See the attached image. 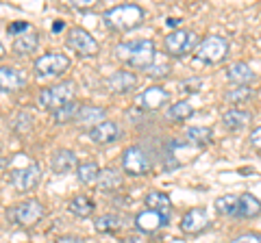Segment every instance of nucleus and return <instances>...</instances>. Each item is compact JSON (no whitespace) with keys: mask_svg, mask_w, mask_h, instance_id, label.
I'll return each mask as SVG.
<instances>
[{"mask_svg":"<svg viewBox=\"0 0 261 243\" xmlns=\"http://www.w3.org/2000/svg\"><path fill=\"white\" fill-rule=\"evenodd\" d=\"M116 54L133 70H148L154 63V44L150 39H135V42H122L116 46Z\"/></svg>","mask_w":261,"mask_h":243,"instance_id":"1","label":"nucleus"},{"mask_svg":"<svg viewBox=\"0 0 261 243\" xmlns=\"http://www.w3.org/2000/svg\"><path fill=\"white\" fill-rule=\"evenodd\" d=\"M107 28L124 33V31H133L144 22V9L140 5H118L105 11L102 15Z\"/></svg>","mask_w":261,"mask_h":243,"instance_id":"2","label":"nucleus"},{"mask_svg":"<svg viewBox=\"0 0 261 243\" xmlns=\"http://www.w3.org/2000/svg\"><path fill=\"white\" fill-rule=\"evenodd\" d=\"M226 54H228L226 39L218 37V35H209L196 46L194 59L200 61V63H207V66H214V63H220L222 59H226Z\"/></svg>","mask_w":261,"mask_h":243,"instance_id":"3","label":"nucleus"},{"mask_svg":"<svg viewBox=\"0 0 261 243\" xmlns=\"http://www.w3.org/2000/svg\"><path fill=\"white\" fill-rule=\"evenodd\" d=\"M74 83H61V85H55V87H48L44 89L42 94L37 96V104L42 109H48V111H57V109H61L63 104H68L74 100Z\"/></svg>","mask_w":261,"mask_h":243,"instance_id":"4","label":"nucleus"},{"mask_svg":"<svg viewBox=\"0 0 261 243\" xmlns=\"http://www.w3.org/2000/svg\"><path fill=\"white\" fill-rule=\"evenodd\" d=\"M44 206H42V202H37V200H27V202H20L18 206H13L7 210V217H9L11 222L15 224H20V226H35L42 222V217H44Z\"/></svg>","mask_w":261,"mask_h":243,"instance_id":"5","label":"nucleus"},{"mask_svg":"<svg viewBox=\"0 0 261 243\" xmlns=\"http://www.w3.org/2000/svg\"><path fill=\"white\" fill-rule=\"evenodd\" d=\"M9 183H11V187L15 191H31V189H35L37 185H39V178H42V169H39L37 163H29V165H24V167H13L9 174Z\"/></svg>","mask_w":261,"mask_h":243,"instance_id":"6","label":"nucleus"},{"mask_svg":"<svg viewBox=\"0 0 261 243\" xmlns=\"http://www.w3.org/2000/svg\"><path fill=\"white\" fill-rule=\"evenodd\" d=\"M122 167L130 176H144L150 172L152 163H150V157L146 155L140 145H130V148L124 150V155H122Z\"/></svg>","mask_w":261,"mask_h":243,"instance_id":"7","label":"nucleus"},{"mask_svg":"<svg viewBox=\"0 0 261 243\" xmlns=\"http://www.w3.org/2000/svg\"><path fill=\"white\" fill-rule=\"evenodd\" d=\"M65 44H68L70 50H74L81 56H96L98 54V42L87 33L85 28H70L68 31V37H65Z\"/></svg>","mask_w":261,"mask_h":243,"instance_id":"8","label":"nucleus"},{"mask_svg":"<svg viewBox=\"0 0 261 243\" xmlns=\"http://www.w3.org/2000/svg\"><path fill=\"white\" fill-rule=\"evenodd\" d=\"M198 42V37H196L194 31H185V28H176L172 33L166 35V52L172 54V56H183L192 50Z\"/></svg>","mask_w":261,"mask_h":243,"instance_id":"9","label":"nucleus"},{"mask_svg":"<svg viewBox=\"0 0 261 243\" xmlns=\"http://www.w3.org/2000/svg\"><path fill=\"white\" fill-rule=\"evenodd\" d=\"M68 68H70V59L65 54H59V52H48V54L39 56V59L35 61V72L44 78L59 76Z\"/></svg>","mask_w":261,"mask_h":243,"instance_id":"10","label":"nucleus"},{"mask_svg":"<svg viewBox=\"0 0 261 243\" xmlns=\"http://www.w3.org/2000/svg\"><path fill=\"white\" fill-rule=\"evenodd\" d=\"M163 226H168V213H159V210L146 208L135 217V228L140 232L152 234V232H157L159 228H163Z\"/></svg>","mask_w":261,"mask_h":243,"instance_id":"11","label":"nucleus"},{"mask_svg":"<svg viewBox=\"0 0 261 243\" xmlns=\"http://www.w3.org/2000/svg\"><path fill=\"white\" fill-rule=\"evenodd\" d=\"M89 139H92L94 143H100V145H105V143H113L120 137V128H118V124L116 122H109V119H105V122H100V124H96L94 128H89Z\"/></svg>","mask_w":261,"mask_h":243,"instance_id":"12","label":"nucleus"},{"mask_svg":"<svg viewBox=\"0 0 261 243\" xmlns=\"http://www.w3.org/2000/svg\"><path fill=\"white\" fill-rule=\"evenodd\" d=\"M27 85V74L18 68L3 66L0 68V89L3 92H18Z\"/></svg>","mask_w":261,"mask_h":243,"instance_id":"13","label":"nucleus"},{"mask_svg":"<svg viewBox=\"0 0 261 243\" xmlns=\"http://www.w3.org/2000/svg\"><path fill=\"white\" fill-rule=\"evenodd\" d=\"M76 163H79L76 155L72 150H65V148L57 150L53 155V159H50V167H53L55 174H70V172H74Z\"/></svg>","mask_w":261,"mask_h":243,"instance_id":"14","label":"nucleus"},{"mask_svg":"<svg viewBox=\"0 0 261 243\" xmlns=\"http://www.w3.org/2000/svg\"><path fill=\"white\" fill-rule=\"evenodd\" d=\"M207 224H209V217L205 213V208H192L183 215L181 228L183 232H200L207 228Z\"/></svg>","mask_w":261,"mask_h":243,"instance_id":"15","label":"nucleus"},{"mask_svg":"<svg viewBox=\"0 0 261 243\" xmlns=\"http://www.w3.org/2000/svg\"><path fill=\"white\" fill-rule=\"evenodd\" d=\"M137 85V76L133 74V72H116V74H111L107 78V89L113 94H126L130 92Z\"/></svg>","mask_w":261,"mask_h":243,"instance_id":"16","label":"nucleus"},{"mask_svg":"<svg viewBox=\"0 0 261 243\" xmlns=\"http://www.w3.org/2000/svg\"><path fill=\"white\" fill-rule=\"evenodd\" d=\"M168 100H170V94L163 87H148L140 98L142 107L146 111H157L163 107V104H168Z\"/></svg>","mask_w":261,"mask_h":243,"instance_id":"17","label":"nucleus"},{"mask_svg":"<svg viewBox=\"0 0 261 243\" xmlns=\"http://www.w3.org/2000/svg\"><path fill=\"white\" fill-rule=\"evenodd\" d=\"M259 213H261V202L255 196H250V193H242V196H238V204H235L233 217L246 220V217H255Z\"/></svg>","mask_w":261,"mask_h":243,"instance_id":"18","label":"nucleus"},{"mask_svg":"<svg viewBox=\"0 0 261 243\" xmlns=\"http://www.w3.org/2000/svg\"><path fill=\"white\" fill-rule=\"evenodd\" d=\"M226 78L238 87H246L250 80L255 78V72H252L248 63H233V66L226 70Z\"/></svg>","mask_w":261,"mask_h":243,"instance_id":"19","label":"nucleus"},{"mask_svg":"<svg viewBox=\"0 0 261 243\" xmlns=\"http://www.w3.org/2000/svg\"><path fill=\"white\" fill-rule=\"evenodd\" d=\"M105 111L102 107H81L79 111V115H76V124L79 126H96V124H100V122H105Z\"/></svg>","mask_w":261,"mask_h":243,"instance_id":"20","label":"nucleus"},{"mask_svg":"<svg viewBox=\"0 0 261 243\" xmlns=\"http://www.w3.org/2000/svg\"><path fill=\"white\" fill-rule=\"evenodd\" d=\"M250 122V113L242 111V109H231L222 115V124L228 128V131H242Z\"/></svg>","mask_w":261,"mask_h":243,"instance_id":"21","label":"nucleus"},{"mask_svg":"<svg viewBox=\"0 0 261 243\" xmlns=\"http://www.w3.org/2000/svg\"><path fill=\"white\" fill-rule=\"evenodd\" d=\"M37 46H39V35L31 31V33H24V35H20V37H15V42H13V52L27 56V54H31V52H35Z\"/></svg>","mask_w":261,"mask_h":243,"instance_id":"22","label":"nucleus"},{"mask_svg":"<svg viewBox=\"0 0 261 243\" xmlns=\"http://www.w3.org/2000/svg\"><path fill=\"white\" fill-rule=\"evenodd\" d=\"M122 185V176L118 169L107 167V169H100V176L96 180V187L100 191H111V189H118Z\"/></svg>","mask_w":261,"mask_h":243,"instance_id":"23","label":"nucleus"},{"mask_svg":"<svg viewBox=\"0 0 261 243\" xmlns=\"http://www.w3.org/2000/svg\"><path fill=\"white\" fill-rule=\"evenodd\" d=\"M214 137V131L209 126H192L185 131V139L192 145H207Z\"/></svg>","mask_w":261,"mask_h":243,"instance_id":"24","label":"nucleus"},{"mask_svg":"<svg viewBox=\"0 0 261 243\" xmlns=\"http://www.w3.org/2000/svg\"><path fill=\"white\" fill-rule=\"evenodd\" d=\"M96 210V204L92 198L87 196H76L74 200L70 202V213L76 215V217H89Z\"/></svg>","mask_w":261,"mask_h":243,"instance_id":"25","label":"nucleus"},{"mask_svg":"<svg viewBox=\"0 0 261 243\" xmlns=\"http://www.w3.org/2000/svg\"><path fill=\"white\" fill-rule=\"evenodd\" d=\"M79 111H81V104H79L76 100H72V102H68V104H63L61 109H57V111L53 113V119L57 122V124H68V122L76 119Z\"/></svg>","mask_w":261,"mask_h":243,"instance_id":"26","label":"nucleus"},{"mask_svg":"<svg viewBox=\"0 0 261 243\" xmlns=\"http://www.w3.org/2000/svg\"><path fill=\"white\" fill-rule=\"evenodd\" d=\"M144 202L150 210H159V213H168L170 204H172L170 198H168V193H161V191H150Z\"/></svg>","mask_w":261,"mask_h":243,"instance_id":"27","label":"nucleus"},{"mask_svg":"<svg viewBox=\"0 0 261 243\" xmlns=\"http://www.w3.org/2000/svg\"><path fill=\"white\" fill-rule=\"evenodd\" d=\"M98 176H100V167L96 163H83L76 167V178L83 185H94L98 180Z\"/></svg>","mask_w":261,"mask_h":243,"instance_id":"28","label":"nucleus"},{"mask_svg":"<svg viewBox=\"0 0 261 243\" xmlns=\"http://www.w3.org/2000/svg\"><path fill=\"white\" fill-rule=\"evenodd\" d=\"M192 115H194V107H192L190 102H185V100L176 102V104H172V107L168 109V117L170 119H176V122H183V119L192 117Z\"/></svg>","mask_w":261,"mask_h":243,"instance_id":"29","label":"nucleus"},{"mask_svg":"<svg viewBox=\"0 0 261 243\" xmlns=\"http://www.w3.org/2000/svg\"><path fill=\"white\" fill-rule=\"evenodd\" d=\"M122 226H124V222L118 215H102L96 220V230H100V232H116Z\"/></svg>","mask_w":261,"mask_h":243,"instance_id":"30","label":"nucleus"},{"mask_svg":"<svg viewBox=\"0 0 261 243\" xmlns=\"http://www.w3.org/2000/svg\"><path fill=\"white\" fill-rule=\"evenodd\" d=\"M214 204H216V208H218V213H222V215H233V213H235V204H238V196H222V198H218Z\"/></svg>","mask_w":261,"mask_h":243,"instance_id":"31","label":"nucleus"},{"mask_svg":"<svg viewBox=\"0 0 261 243\" xmlns=\"http://www.w3.org/2000/svg\"><path fill=\"white\" fill-rule=\"evenodd\" d=\"M250 96H252V89L248 85L246 87H235V89H231V92H226V100L240 104V102L250 100Z\"/></svg>","mask_w":261,"mask_h":243,"instance_id":"32","label":"nucleus"},{"mask_svg":"<svg viewBox=\"0 0 261 243\" xmlns=\"http://www.w3.org/2000/svg\"><path fill=\"white\" fill-rule=\"evenodd\" d=\"M11 128H13L15 133H27V131H31V115H29V113H20V115L13 119Z\"/></svg>","mask_w":261,"mask_h":243,"instance_id":"33","label":"nucleus"},{"mask_svg":"<svg viewBox=\"0 0 261 243\" xmlns=\"http://www.w3.org/2000/svg\"><path fill=\"white\" fill-rule=\"evenodd\" d=\"M200 89H202L200 78H185L181 83V92H187V94H198Z\"/></svg>","mask_w":261,"mask_h":243,"instance_id":"34","label":"nucleus"},{"mask_svg":"<svg viewBox=\"0 0 261 243\" xmlns=\"http://www.w3.org/2000/svg\"><path fill=\"white\" fill-rule=\"evenodd\" d=\"M9 35H15V37H20V35H24V33H29L31 31V24L29 22H15V24H11L9 28Z\"/></svg>","mask_w":261,"mask_h":243,"instance_id":"35","label":"nucleus"},{"mask_svg":"<svg viewBox=\"0 0 261 243\" xmlns=\"http://www.w3.org/2000/svg\"><path fill=\"white\" fill-rule=\"evenodd\" d=\"M168 72H170L168 63H159V66H150L148 70H146V74H150V76H166Z\"/></svg>","mask_w":261,"mask_h":243,"instance_id":"36","label":"nucleus"},{"mask_svg":"<svg viewBox=\"0 0 261 243\" xmlns=\"http://www.w3.org/2000/svg\"><path fill=\"white\" fill-rule=\"evenodd\" d=\"M233 243H261V234H255V232L242 234V237H238Z\"/></svg>","mask_w":261,"mask_h":243,"instance_id":"37","label":"nucleus"},{"mask_svg":"<svg viewBox=\"0 0 261 243\" xmlns=\"http://www.w3.org/2000/svg\"><path fill=\"white\" fill-rule=\"evenodd\" d=\"M250 143H252V145H255V148H257V150H261V126H257V128H255V131H252V133H250Z\"/></svg>","mask_w":261,"mask_h":243,"instance_id":"38","label":"nucleus"},{"mask_svg":"<svg viewBox=\"0 0 261 243\" xmlns=\"http://www.w3.org/2000/svg\"><path fill=\"white\" fill-rule=\"evenodd\" d=\"M94 5V0H72L70 7L72 9H89Z\"/></svg>","mask_w":261,"mask_h":243,"instance_id":"39","label":"nucleus"},{"mask_svg":"<svg viewBox=\"0 0 261 243\" xmlns=\"http://www.w3.org/2000/svg\"><path fill=\"white\" fill-rule=\"evenodd\" d=\"M166 24H168L170 28H174V31H176V26L181 24V20H178V18H170V20H166Z\"/></svg>","mask_w":261,"mask_h":243,"instance_id":"40","label":"nucleus"},{"mask_svg":"<svg viewBox=\"0 0 261 243\" xmlns=\"http://www.w3.org/2000/svg\"><path fill=\"white\" fill-rule=\"evenodd\" d=\"M63 28H65L63 22H55V24H53V31H55V33H59V31H63Z\"/></svg>","mask_w":261,"mask_h":243,"instance_id":"41","label":"nucleus"},{"mask_svg":"<svg viewBox=\"0 0 261 243\" xmlns=\"http://www.w3.org/2000/svg\"><path fill=\"white\" fill-rule=\"evenodd\" d=\"M3 54H5V46H3V44H0V56H3Z\"/></svg>","mask_w":261,"mask_h":243,"instance_id":"42","label":"nucleus"}]
</instances>
